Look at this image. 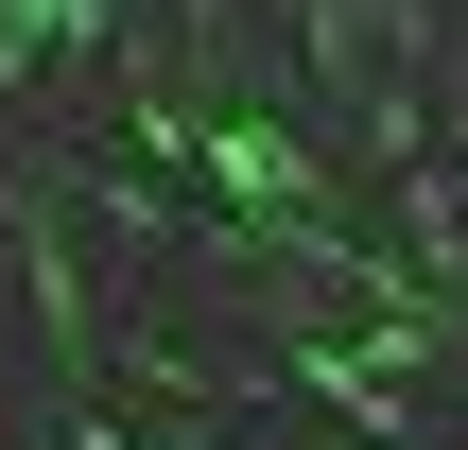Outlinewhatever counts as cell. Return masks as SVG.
Wrapping results in <instances>:
<instances>
[{"label": "cell", "mask_w": 468, "mask_h": 450, "mask_svg": "<svg viewBox=\"0 0 468 450\" xmlns=\"http://www.w3.org/2000/svg\"><path fill=\"white\" fill-rule=\"evenodd\" d=\"M0 243H17V277H35L52 364H69V382H104V295H87V260H69V173H17V191H0Z\"/></svg>", "instance_id": "cell-1"}, {"label": "cell", "mask_w": 468, "mask_h": 450, "mask_svg": "<svg viewBox=\"0 0 468 450\" xmlns=\"http://www.w3.org/2000/svg\"><path fill=\"white\" fill-rule=\"evenodd\" d=\"M69 208H87V225H122V243H174V225H191L139 156H69ZM191 243H208V225H191Z\"/></svg>", "instance_id": "cell-2"}]
</instances>
